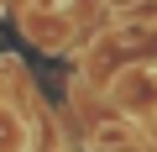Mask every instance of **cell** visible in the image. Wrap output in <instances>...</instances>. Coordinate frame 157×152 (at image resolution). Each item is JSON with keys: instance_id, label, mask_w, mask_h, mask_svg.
I'll return each instance as SVG.
<instances>
[{"instance_id": "cell-1", "label": "cell", "mask_w": 157, "mask_h": 152, "mask_svg": "<svg viewBox=\"0 0 157 152\" xmlns=\"http://www.w3.org/2000/svg\"><path fill=\"white\" fill-rule=\"evenodd\" d=\"M110 100L126 110V121H157V63H131L110 79Z\"/></svg>"}, {"instance_id": "cell-2", "label": "cell", "mask_w": 157, "mask_h": 152, "mask_svg": "<svg viewBox=\"0 0 157 152\" xmlns=\"http://www.w3.org/2000/svg\"><path fill=\"white\" fill-rule=\"evenodd\" d=\"M136 147V131H131V121L121 115V121H94L89 126V152H131Z\"/></svg>"}, {"instance_id": "cell-3", "label": "cell", "mask_w": 157, "mask_h": 152, "mask_svg": "<svg viewBox=\"0 0 157 152\" xmlns=\"http://www.w3.org/2000/svg\"><path fill=\"white\" fill-rule=\"evenodd\" d=\"M0 152H26V121L11 100H0Z\"/></svg>"}, {"instance_id": "cell-4", "label": "cell", "mask_w": 157, "mask_h": 152, "mask_svg": "<svg viewBox=\"0 0 157 152\" xmlns=\"http://www.w3.org/2000/svg\"><path fill=\"white\" fill-rule=\"evenodd\" d=\"M147 136H152V147H157V121H147Z\"/></svg>"}, {"instance_id": "cell-5", "label": "cell", "mask_w": 157, "mask_h": 152, "mask_svg": "<svg viewBox=\"0 0 157 152\" xmlns=\"http://www.w3.org/2000/svg\"><path fill=\"white\" fill-rule=\"evenodd\" d=\"M105 6H136V0H105Z\"/></svg>"}]
</instances>
